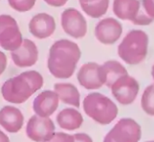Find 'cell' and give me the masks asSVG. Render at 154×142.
<instances>
[{
	"label": "cell",
	"mask_w": 154,
	"mask_h": 142,
	"mask_svg": "<svg viewBox=\"0 0 154 142\" xmlns=\"http://www.w3.org/2000/svg\"><path fill=\"white\" fill-rule=\"evenodd\" d=\"M81 8L85 15L92 18H101L108 11L110 0H96L94 2L80 3Z\"/></svg>",
	"instance_id": "20"
},
{
	"label": "cell",
	"mask_w": 154,
	"mask_h": 142,
	"mask_svg": "<svg viewBox=\"0 0 154 142\" xmlns=\"http://www.w3.org/2000/svg\"><path fill=\"white\" fill-rule=\"evenodd\" d=\"M23 35L17 20L10 15H0V46L10 53L23 42Z\"/></svg>",
	"instance_id": "6"
},
{
	"label": "cell",
	"mask_w": 154,
	"mask_h": 142,
	"mask_svg": "<svg viewBox=\"0 0 154 142\" xmlns=\"http://www.w3.org/2000/svg\"><path fill=\"white\" fill-rule=\"evenodd\" d=\"M151 77H152L153 83H154V64H153V65H152V67H151Z\"/></svg>",
	"instance_id": "30"
},
{
	"label": "cell",
	"mask_w": 154,
	"mask_h": 142,
	"mask_svg": "<svg viewBox=\"0 0 154 142\" xmlns=\"http://www.w3.org/2000/svg\"><path fill=\"white\" fill-rule=\"evenodd\" d=\"M0 142H10L9 137L1 129H0Z\"/></svg>",
	"instance_id": "28"
},
{
	"label": "cell",
	"mask_w": 154,
	"mask_h": 142,
	"mask_svg": "<svg viewBox=\"0 0 154 142\" xmlns=\"http://www.w3.org/2000/svg\"><path fill=\"white\" fill-rule=\"evenodd\" d=\"M59 98L54 91H44L39 93L33 102V110L35 115L42 118H49L57 110Z\"/></svg>",
	"instance_id": "14"
},
{
	"label": "cell",
	"mask_w": 154,
	"mask_h": 142,
	"mask_svg": "<svg viewBox=\"0 0 154 142\" xmlns=\"http://www.w3.org/2000/svg\"><path fill=\"white\" fill-rule=\"evenodd\" d=\"M39 57V51L36 44L29 39H24L21 45L15 51L11 52L13 62L20 68L34 66Z\"/></svg>",
	"instance_id": "12"
},
{
	"label": "cell",
	"mask_w": 154,
	"mask_h": 142,
	"mask_svg": "<svg viewBox=\"0 0 154 142\" xmlns=\"http://www.w3.org/2000/svg\"><path fill=\"white\" fill-rule=\"evenodd\" d=\"M27 137L35 142H45L52 138L55 132V126L50 118L33 115L26 124Z\"/></svg>",
	"instance_id": "10"
},
{
	"label": "cell",
	"mask_w": 154,
	"mask_h": 142,
	"mask_svg": "<svg viewBox=\"0 0 154 142\" xmlns=\"http://www.w3.org/2000/svg\"><path fill=\"white\" fill-rule=\"evenodd\" d=\"M101 74L103 84L109 89L121 77L128 74L125 66L116 60H109L101 64Z\"/></svg>",
	"instance_id": "16"
},
{
	"label": "cell",
	"mask_w": 154,
	"mask_h": 142,
	"mask_svg": "<svg viewBox=\"0 0 154 142\" xmlns=\"http://www.w3.org/2000/svg\"><path fill=\"white\" fill-rule=\"evenodd\" d=\"M141 134V127L135 119L122 118L105 135L103 142H139Z\"/></svg>",
	"instance_id": "5"
},
{
	"label": "cell",
	"mask_w": 154,
	"mask_h": 142,
	"mask_svg": "<svg viewBox=\"0 0 154 142\" xmlns=\"http://www.w3.org/2000/svg\"><path fill=\"white\" fill-rule=\"evenodd\" d=\"M149 35L140 29L128 32L118 45L119 57L129 65L141 63L148 54Z\"/></svg>",
	"instance_id": "3"
},
{
	"label": "cell",
	"mask_w": 154,
	"mask_h": 142,
	"mask_svg": "<svg viewBox=\"0 0 154 142\" xmlns=\"http://www.w3.org/2000/svg\"><path fill=\"white\" fill-rule=\"evenodd\" d=\"M77 81L86 90L102 88L104 84L101 74V64L94 62L83 64L77 73Z\"/></svg>",
	"instance_id": "11"
},
{
	"label": "cell",
	"mask_w": 154,
	"mask_h": 142,
	"mask_svg": "<svg viewBox=\"0 0 154 142\" xmlns=\"http://www.w3.org/2000/svg\"><path fill=\"white\" fill-rule=\"evenodd\" d=\"M154 19L152 17H150L141 8L140 5V9L139 10L138 14L136 15L135 18L132 20V24L135 26H149L151 23H153Z\"/></svg>",
	"instance_id": "23"
},
{
	"label": "cell",
	"mask_w": 154,
	"mask_h": 142,
	"mask_svg": "<svg viewBox=\"0 0 154 142\" xmlns=\"http://www.w3.org/2000/svg\"><path fill=\"white\" fill-rule=\"evenodd\" d=\"M110 89L112 96L120 104L131 105L138 97L140 84L134 77L128 74L119 78Z\"/></svg>",
	"instance_id": "8"
},
{
	"label": "cell",
	"mask_w": 154,
	"mask_h": 142,
	"mask_svg": "<svg viewBox=\"0 0 154 142\" xmlns=\"http://www.w3.org/2000/svg\"><path fill=\"white\" fill-rule=\"evenodd\" d=\"M81 56V49L76 43L68 39L54 42L49 49L47 59L50 74L57 79L72 77Z\"/></svg>",
	"instance_id": "1"
},
{
	"label": "cell",
	"mask_w": 154,
	"mask_h": 142,
	"mask_svg": "<svg viewBox=\"0 0 154 142\" xmlns=\"http://www.w3.org/2000/svg\"><path fill=\"white\" fill-rule=\"evenodd\" d=\"M44 85V78L36 71H26L6 81L1 88L3 98L11 103L26 102Z\"/></svg>",
	"instance_id": "2"
},
{
	"label": "cell",
	"mask_w": 154,
	"mask_h": 142,
	"mask_svg": "<svg viewBox=\"0 0 154 142\" xmlns=\"http://www.w3.org/2000/svg\"><path fill=\"white\" fill-rule=\"evenodd\" d=\"M8 2L17 12L26 13L35 7L36 0H8Z\"/></svg>",
	"instance_id": "22"
},
{
	"label": "cell",
	"mask_w": 154,
	"mask_h": 142,
	"mask_svg": "<svg viewBox=\"0 0 154 142\" xmlns=\"http://www.w3.org/2000/svg\"><path fill=\"white\" fill-rule=\"evenodd\" d=\"M123 28L121 22L113 17L101 19L94 28V36L103 44L112 45L117 43L122 35Z\"/></svg>",
	"instance_id": "9"
},
{
	"label": "cell",
	"mask_w": 154,
	"mask_h": 142,
	"mask_svg": "<svg viewBox=\"0 0 154 142\" xmlns=\"http://www.w3.org/2000/svg\"><path fill=\"white\" fill-rule=\"evenodd\" d=\"M54 92L57 94L59 101L73 106L80 107V92L73 84L69 83H58L54 86Z\"/></svg>",
	"instance_id": "19"
},
{
	"label": "cell",
	"mask_w": 154,
	"mask_h": 142,
	"mask_svg": "<svg viewBox=\"0 0 154 142\" xmlns=\"http://www.w3.org/2000/svg\"><path fill=\"white\" fill-rule=\"evenodd\" d=\"M96 0H79V3H88V2H94Z\"/></svg>",
	"instance_id": "29"
},
{
	"label": "cell",
	"mask_w": 154,
	"mask_h": 142,
	"mask_svg": "<svg viewBox=\"0 0 154 142\" xmlns=\"http://www.w3.org/2000/svg\"><path fill=\"white\" fill-rule=\"evenodd\" d=\"M61 26L63 32L74 39L84 38L88 31V25L84 15L76 8H69L61 15Z\"/></svg>",
	"instance_id": "7"
},
{
	"label": "cell",
	"mask_w": 154,
	"mask_h": 142,
	"mask_svg": "<svg viewBox=\"0 0 154 142\" xmlns=\"http://www.w3.org/2000/svg\"><path fill=\"white\" fill-rule=\"evenodd\" d=\"M24 115L21 110L13 106H5L0 110V125L9 133L18 132L24 124Z\"/></svg>",
	"instance_id": "15"
},
{
	"label": "cell",
	"mask_w": 154,
	"mask_h": 142,
	"mask_svg": "<svg viewBox=\"0 0 154 142\" xmlns=\"http://www.w3.org/2000/svg\"><path fill=\"white\" fill-rule=\"evenodd\" d=\"M142 110L149 116L154 117V83L148 85L140 98Z\"/></svg>",
	"instance_id": "21"
},
{
	"label": "cell",
	"mask_w": 154,
	"mask_h": 142,
	"mask_svg": "<svg viewBox=\"0 0 154 142\" xmlns=\"http://www.w3.org/2000/svg\"><path fill=\"white\" fill-rule=\"evenodd\" d=\"M56 29V23L49 14L38 13L32 17L28 25L31 35L37 39H46L52 36Z\"/></svg>",
	"instance_id": "13"
},
{
	"label": "cell",
	"mask_w": 154,
	"mask_h": 142,
	"mask_svg": "<svg viewBox=\"0 0 154 142\" xmlns=\"http://www.w3.org/2000/svg\"><path fill=\"white\" fill-rule=\"evenodd\" d=\"M140 9V0H113L112 3L114 16L122 21L132 22Z\"/></svg>",
	"instance_id": "17"
},
{
	"label": "cell",
	"mask_w": 154,
	"mask_h": 142,
	"mask_svg": "<svg viewBox=\"0 0 154 142\" xmlns=\"http://www.w3.org/2000/svg\"><path fill=\"white\" fill-rule=\"evenodd\" d=\"M7 65H8V58H7V55L0 51V75H1L7 68Z\"/></svg>",
	"instance_id": "27"
},
{
	"label": "cell",
	"mask_w": 154,
	"mask_h": 142,
	"mask_svg": "<svg viewBox=\"0 0 154 142\" xmlns=\"http://www.w3.org/2000/svg\"><path fill=\"white\" fill-rule=\"evenodd\" d=\"M72 136L74 142H93V138L86 133H75Z\"/></svg>",
	"instance_id": "26"
},
{
	"label": "cell",
	"mask_w": 154,
	"mask_h": 142,
	"mask_svg": "<svg viewBox=\"0 0 154 142\" xmlns=\"http://www.w3.org/2000/svg\"><path fill=\"white\" fill-rule=\"evenodd\" d=\"M59 127L66 130H75L81 128L84 122L83 115L75 109L66 108L62 110L56 116Z\"/></svg>",
	"instance_id": "18"
},
{
	"label": "cell",
	"mask_w": 154,
	"mask_h": 142,
	"mask_svg": "<svg viewBox=\"0 0 154 142\" xmlns=\"http://www.w3.org/2000/svg\"><path fill=\"white\" fill-rule=\"evenodd\" d=\"M83 108L85 114L101 125L112 123L118 116L117 105L107 96L92 92L83 101Z\"/></svg>",
	"instance_id": "4"
},
{
	"label": "cell",
	"mask_w": 154,
	"mask_h": 142,
	"mask_svg": "<svg viewBox=\"0 0 154 142\" xmlns=\"http://www.w3.org/2000/svg\"><path fill=\"white\" fill-rule=\"evenodd\" d=\"M140 5L143 10L154 19V0H141Z\"/></svg>",
	"instance_id": "25"
},
{
	"label": "cell",
	"mask_w": 154,
	"mask_h": 142,
	"mask_svg": "<svg viewBox=\"0 0 154 142\" xmlns=\"http://www.w3.org/2000/svg\"><path fill=\"white\" fill-rule=\"evenodd\" d=\"M45 142H74L72 135L64 132H54L51 139Z\"/></svg>",
	"instance_id": "24"
}]
</instances>
